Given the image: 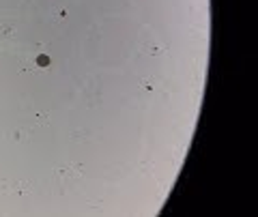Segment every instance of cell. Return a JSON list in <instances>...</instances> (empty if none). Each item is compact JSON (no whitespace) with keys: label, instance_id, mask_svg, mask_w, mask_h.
Listing matches in <instances>:
<instances>
[{"label":"cell","instance_id":"1","mask_svg":"<svg viewBox=\"0 0 258 217\" xmlns=\"http://www.w3.org/2000/svg\"><path fill=\"white\" fill-rule=\"evenodd\" d=\"M80 176H82V166H67V168H58L56 170V179L62 181L64 185L76 183Z\"/></svg>","mask_w":258,"mask_h":217}]
</instances>
